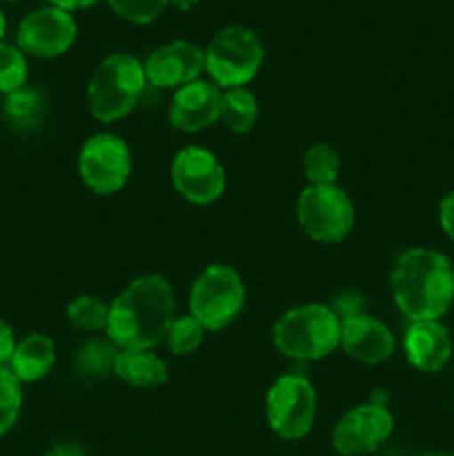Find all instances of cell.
<instances>
[{"instance_id": "6da1fadb", "label": "cell", "mask_w": 454, "mask_h": 456, "mask_svg": "<svg viewBox=\"0 0 454 456\" xmlns=\"http://www.w3.org/2000/svg\"><path fill=\"white\" fill-rule=\"evenodd\" d=\"M174 307V288L165 276H138L109 303L107 337L118 350H154L165 341Z\"/></svg>"}, {"instance_id": "7a4b0ae2", "label": "cell", "mask_w": 454, "mask_h": 456, "mask_svg": "<svg viewBox=\"0 0 454 456\" xmlns=\"http://www.w3.org/2000/svg\"><path fill=\"white\" fill-rule=\"evenodd\" d=\"M396 307L409 323L441 321L454 303V267L430 248L405 249L390 272Z\"/></svg>"}, {"instance_id": "3957f363", "label": "cell", "mask_w": 454, "mask_h": 456, "mask_svg": "<svg viewBox=\"0 0 454 456\" xmlns=\"http://www.w3.org/2000/svg\"><path fill=\"white\" fill-rule=\"evenodd\" d=\"M274 347L294 361H319L341 347V316L323 303L285 312L272 330Z\"/></svg>"}, {"instance_id": "277c9868", "label": "cell", "mask_w": 454, "mask_h": 456, "mask_svg": "<svg viewBox=\"0 0 454 456\" xmlns=\"http://www.w3.org/2000/svg\"><path fill=\"white\" fill-rule=\"evenodd\" d=\"M145 67L132 53H111L93 69L87 87L89 111L101 123L132 114L145 92Z\"/></svg>"}, {"instance_id": "5b68a950", "label": "cell", "mask_w": 454, "mask_h": 456, "mask_svg": "<svg viewBox=\"0 0 454 456\" xmlns=\"http://www.w3.org/2000/svg\"><path fill=\"white\" fill-rule=\"evenodd\" d=\"M263 43L252 29L231 25L218 31L205 49V71L221 89L245 87L263 67Z\"/></svg>"}, {"instance_id": "8992f818", "label": "cell", "mask_w": 454, "mask_h": 456, "mask_svg": "<svg viewBox=\"0 0 454 456\" xmlns=\"http://www.w3.org/2000/svg\"><path fill=\"white\" fill-rule=\"evenodd\" d=\"M245 307V283L231 265H209L196 276L190 292V314L205 330L227 328Z\"/></svg>"}, {"instance_id": "52a82bcc", "label": "cell", "mask_w": 454, "mask_h": 456, "mask_svg": "<svg viewBox=\"0 0 454 456\" xmlns=\"http://www.w3.org/2000/svg\"><path fill=\"white\" fill-rule=\"evenodd\" d=\"M316 390L303 374H283L272 383L265 396V417L272 432L283 441L310 435L316 421Z\"/></svg>"}, {"instance_id": "ba28073f", "label": "cell", "mask_w": 454, "mask_h": 456, "mask_svg": "<svg viewBox=\"0 0 454 456\" xmlns=\"http://www.w3.org/2000/svg\"><path fill=\"white\" fill-rule=\"evenodd\" d=\"M298 225L316 243H341L356 221L354 205L338 185H307L296 203Z\"/></svg>"}, {"instance_id": "9c48e42d", "label": "cell", "mask_w": 454, "mask_h": 456, "mask_svg": "<svg viewBox=\"0 0 454 456\" xmlns=\"http://www.w3.org/2000/svg\"><path fill=\"white\" fill-rule=\"evenodd\" d=\"M78 174L93 194H116L127 185L129 174H132L129 145L116 134H93L80 147Z\"/></svg>"}, {"instance_id": "30bf717a", "label": "cell", "mask_w": 454, "mask_h": 456, "mask_svg": "<svg viewBox=\"0 0 454 456\" xmlns=\"http://www.w3.org/2000/svg\"><path fill=\"white\" fill-rule=\"evenodd\" d=\"M172 185L187 203L209 205L218 200L225 191V167L216 154L205 147H182L169 167Z\"/></svg>"}, {"instance_id": "8fae6325", "label": "cell", "mask_w": 454, "mask_h": 456, "mask_svg": "<svg viewBox=\"0 0 454 456\" xmlns=\"http://www.w3.org/2000/svg\"><path fill=\"white\" fill-rule=\"evenodd\" d=\"M394 430V417L385 403H361L347 410L332 432V445L341 456L372 454Z\"/></svg>"}, {"instance_id": "7c38bea8", "label": "cell", "mask_w": 454, "mask_h": 456, "mask_svg": "<svg viewBox=\"0 0 454 456\" xmlns=\"http://www.w3.org/2000/svg\"><path fill=\"white\" fill-rule=\"evenodd\" d=\"M76 31L74 16L49 4L22 18L16 31V47L34 58H56L74 45Z\"/></svg>"}, {"instance_id": "4fadbf2b", "label": "cell", "mask_w": 454, "mask_h": 456, "mask_svg": "<svg viewBox=\"0 0 454 456\" xmlns=\"http://www.w3.org/2000/svg\"><path fill=\"white\" fill-rule=\"evenodd\" d=\"M147 83L158 89H178L199 80L205 71V49L187 40L160 45L145 61Z\"/></svg>"}, {"instance_id": "5bb4252c", "label": "cell", "mask_w": 454, "mask_h": 456, "mask_svg": "<svg viewBox=\"0 0 454 456\" xmlns=\"http://www.w3.org/2000/svg\"><path fill=\"white\" fill-rule=\"evenodd\" d=\"M223 89L212 80H194V83L178 87L169 101L167 118L172 127L181 132L194 134L207 129L221 118Z\"/></svg>"}, {"instance_id": "9a60e30c", "label": "cell", "mask_w": 454, "mask_h": 456, "mask_svg": "<svg viewBox=\"0 0 454 456\" xmlns=\"http://www.w3.org/2000/svg\"><path fill=\"white\" fill-rule=\"evenodd\" d=\"M341 347L359 363L378 365L394 354L396 338L381 319L361 312L341 319Z\"/></svg>"}, {"instance_id": "2e32d148", "label": "cell", "mask_w": 454, "mask_h": 456, "mask_svg": "<svg viewBox=\"0 0 454 456\" xmlns=\"http://www.w3.org/2000/svg\"><path fill=\"white\" fill-rule=\"evenodd\" d=\"M403 352L418 372H441L452 359V337L441 321H417L405 330Z\"/></svg>"}, {"instance_id": "e0dca14e", "label": "cell", "mask_w": 454, "mask_h": 456, "mask_svg": "<svg viewBox=\"0 0 454 456\" xmlns=\"http://www.w3.org/2000/svg\"><path fill=\"white\" fill-rule=\"evenodd\" d=\"M56 363V343L47 334L34 332L16 343L7 368L20 383H36L47 377Z\"/></svg>"}, {"instance_id": "ac0fdd59", "label": "cell", "mask_w": 454, "mask_h": 456, "mask_svg": "<svg viewBox=\"0 0 454 456\" xmlns=\"http://www.w3.org/2000/svg\"><path fill=\"white\" fill-rule=\"evenodd\" d=\"M111 372L132 387H158L169 379L167 363L151 350H118Z\"/></svg>"}, {"instance_id": "d6986e66", "label": "cell", "mask_w": 454, "mask_h": 456, "mask_svg": "<svg viewBox=\"0 0 454 456\" xmlns=\"http://www.w3.org/2000/svg\"><path fill=\"white\" fill-rule=\"evenodd\" d=\"M221 120L234 134H247L258 123V101L247 87L223 89Z\"/></svg>"}, {"instance_id": "ffe728a7", "label": "cell", "mask_w": 454, "mask_h": 456, "mask_svg": "<svg viewBox=\"0 0 454 456\" xmlns=\"http://www.w3.org/2000/svg\"><path fill=\"white\" fill-rule=\"evenodd\" d=\"M303 172L310 185H336V178L341 174V156L328 142H314L305 151Z\"/></svg>"}, {"instance_id": "44dd1931", "label": "cell", "mask_w": 454, "mask_h": 456, "mask_svg": "<svg viewBox=\"0 0 454 456\" xmlns=\"http://www.w3.org/2000/svg\"><path fill=\"white\" fill-rule=\"evenodd\" d=\"M67 321L83 332H101V330H107L109 305L92 294H80L67 305Z\"/></svg>"}, {"instance_id": "7402d4cb", "label": "cell", "mask_w": 454, "mask_h": 456, "mask_svg": "<svg viewBox=\"0 0 454 456\" xmlns=\"http://www.w3.org/2000/svg\"><path fill=\"white\" fill-rule=\"evenodd\" d=\"M205 332H207V330H205L203 325H200V321L194 319L191 314L176 316V319L169 323L167 334H165V343H167V350L172 352L174 356H187L203 346Z\"/></svg>"}, {"instance_id": "603a6c76", "label": "cell", "mask_w": 454, "mask_h": 456, "mask_svg": "<svg viewBox=\"0 0 454 456\" xmlns=\"http://www.w3.org/2000/svg\"><path fill=\"white\" fill-rule=\"evenodd\" d=\"M22 410V383L4 365L0 368V436L16 426Z\"/></svg>"}, {"instance_id": "cb8c5ba5", "label": "cell", "mask_w": 454, "mask_h": 456, "mask_svg": "<svg viewBox=\"0 0 454 456\" xmlns=\"http://www.w3.org/2000/svg\"><path fill=\"white\" fill-rule=\"evenodd\" d=\"M27 83V58L16 45L0 43V94L18 92Z\"/></svg>"}, {"instance_id": "d4e9b609", "label": "cell", "mask_w": 454, "mask_h": 456, "mask_svg": "<svg viewBox=\"0 0 454 456\" xmlns=\"http://www.w3.org/2000/svg\"><path fill=\"white\" fill-rule=\"evenodd\" d=\"M4 114L12 123L29 127V125L38 123L40 114H43V96L36 89H18V92L9 94L4 101Z\"/></svg>"}, {"instance_id": "484cf974", "label": "cell", "mask_w": 454, "mask_h": 456, "mask_svg": "<svg viewBox=\"0 0 454 456\" xmlns=\"http://www.w3.org/2000/svg\"><path fill=\"white\" fill-rule=\"evenodd\" d=\"M120 18L136 25H147L165 12L169 0H107Z\"/></svg>"}, {"instance_id": "4316f807", "label": "cell", "mask_w": 454, "mask_h": 456, "mask_svg": "<svg viewBox=\"0 0 454 456\" xmlns=\"http://www.w3.org/2000/svg\"><path fill=\"white\" fill-rule=\"evenodd\" d=\"M118 354V347L114 343H101V341H92L80 350L78 354V365L83 370L92 374H101L105 370L114 368V359Z\"/></svg>"}, {"instance_id": "83f0119b", "label": "cell", "mask_w": 454, "mask_h": 456, "mask_svg": "<svg viewBox=\"0 0 454 456\" xmlns=\"http://www.w3.org/2000/svg\"><path fill=\"white\" fill-rule=\"evenodd\" d=\"M439 223L443 234L454 243V190L448 191L439 203Z\"/></svg>"}, {"instance_id": "f1b7e54d", "label": "cell", "mask_w": 454, "mask_h": 456, "mask_svg": "<svg viewBox=\"0 0 454 456\" xmlns=\"http://www.w3.org/2000/svg\"><path fill=\"white\" fill-rule=\"evenodd\" d=\"M16 334H13L12 325L4 319H0V368L9 365L13 350H16Z\"/></svg>"}, {"instance_id": "f546056e", "label": "cell", "mask_w": 454, "mask_h": 456, "mask_svg": "<svg viewBox=\"0 0 454 456\" xmlns=\"http://www.w3.org/2000/svg\"><path fill=\"white\" fill-rule=\"evenodd\" d=\"M45 456H87V450L78 444V441H61Z\"/></svg>"}, {"instance_id": "4dcf8cb0", "label": "cell", "mask_w": 454, "mask_h": 456, "mask_svg": "<svg viewBox=\"0 0 454 456\" xmlns=\"http://www.w3.org/2000/svg\"><path fill=\"white\" fill-rule=\"evenodd\" d=\"M49 3H52L53 7L65 9V12H74V9L92 7V4L98 3V0H49Z\"/></svg>"}, {"instance_id": "1f68e13d", "label": "cell", "mask_w": 454, "mask_h": 456, "mask_svg": "<svg viewBox=\"0 0 454 456\" xmlns=\"http://www.w3.org/2000/svg\"><path fill=\"white\" fill-rule=\"evenodd\" d=\"M169 3H174L178 9L187 12V9H191V7H194V4H199L200 0H169Z\"/></svg>"}, {"instance_id": "d6a6232c", "label": "cell", "mask_w": 454, "mask_h": 456, "mask_svg": "<svg viewBox=\"0 0 454 456\" xmlns=\"http://www.w3.org/2000/svg\"><path fill=\"white\" fill-rule=\"evenodd\" d=\"M4 31H7V18H4V12L0 9V43L4 38Z\"/></svg>"}, {"instance_id": "836d02e7", "label": "cell", "mask_w": 454, "mask_h": 456, "mask_svg": "<svg viewBox=\"0 0 454 456\" xmlns=\"http://www.w3.org/2000/svg\"><path fill=\"white\" fill-rule=\"evenodd\" d=\"M423 456H450V454H443V452H430V454H423Z\"/></svg>"}]
</instances>
